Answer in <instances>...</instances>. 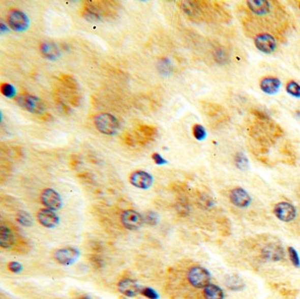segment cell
Listing matches in <instances>:
<instances>
[{"instance_id":"6da1fadb","label":"cell","mask_w":300,"mask_h":299,"mask_svg":"<svg viewBox=\"0 0 300 299\" xmlns=\"http://www.w3.org/2000/svg\"><path fill=\"white\" fill-rule=\"evenodd\" d=\"M254 114L257 122L252 125L249 134L261 145V148L267 149V146L282 137L283 130L278 124H273L268 116L263 113L255 111Z\"/></svg>"},{"instance_id":"7a4b0ae2","label":"cell","mask_w":300,"mask_h":299,"mask_svg":"<svg viewBox=\"0 0 300 299\" xmlns=\"http://www.w3.org/2000/svg\"><path fill=\"white\" fill-rule=\"evenodd\" d=\"M95 125L96 129L104 135L113 136L117 133L120 128V124L117 118L113 114L108 113H101L95 116Z\"/></svg>"},{"instance_id":"3957f363","label":"cell","mask_w":300,"mask_h":299,"mask_svg":"<svg viewBox=\"0 0 300 299\" xmlns=\"http://www.w3.org/2000/svg\"><path fill=\"white\" fill-rule=\"evenodd\" d=\"M187 277L189 283L196 289H204L207 285H209L212 280L209 271L201 266L190 267Z\"/></svg>"},{"instance_id":"277c9868","label":"cell","mask_w":300,"mask_h":299,"mask_svg":"<svg viewBox=\"0 0 300 299\" xmlns=\"http://www.w3.org/2000/svg\"><path fill=\"white\" fill-rule=\"evenodd\" d=\"M15 101L24 110L32 114H43L45 109L43 101H41L39 98L29 94H21L18 95L15 98Z\"/></svg>"},{"instance_id":"5b68a950","label":"cell","mask_w":300,"mask_h":299,"mask_svg":"<svg viewBox=\"0 0 300 299\" xmlns=\"http://www.w3.org/2000/svg\"><path fill=\"white\" fill-rule=\"evenodd\" d=\"M260 256L269 262H278L285 258V251L278 242H268L261 247Z\"/></svg>"},{"instance_id":"8992f818","label":"cell","mask_w":300,"mask_h":299,"mask_svg":"<svg viewBox=\"0 0 300 299\" xmlns=\"http://www.w3.org/2000/svg\"><path fill=\"white\" fill-rule=\"evenodd\" d=\"M273 214L281 222L290 223L297 218V208L289 202H278L273 208Z\"/></svg>"},{"instance_id":"52a82bcc","label":"cell","mask_w":300,"mask_h":299,"mask_svg":"<svg viewBox=\"0 0 300 299\" xmlns=\"http://www.w3.org/2000/svg\"><path fill=\"white\" fill-rule=\"evenodd\" d=\"M7 23L11 29L16 32H23L28 28L29 20L22 11L13 9L7 15Z\"/></svg>"},{"instance_id":"ba28073f","label":"cell","mask_w":300,"mask_h":299,"mask_svg":"<svg viewBox=\"0 0 300 299\" xmlns=\"http://www.w3.org/2000/svg\"><path fill=\"white\" fill-rule=\"evenodd\" d=\"M78 256H79V252L78 249L72 247L59 248V249H56L53 254V257L56 262H58L59 264L64 265V266H69V265L74 263Z\"/></svg>"},{"instance_id":"9c48e42d","label":"cell","mask_w":300,"mask_h":299,"mask_svg":"<svg viewBox=\"0 0 300 299\" xmlns=\"http://www.w3.org/2000/svg\"><path fill=\"white\" fill-rule=\"evenodd\" d=\"M228 198L230 202L237 208H248L251 204V196L242 187H235L231 189L229 192Z\"/></svg>"},{"instance_id":"30bf717a","label":"cell","mask_w":300,"mask_h":299,"mask_svg":"<svg viewBox=\"0 0 300 299\" xmlns=\"http://www.w3.org/2000/svg\"><path fill=\"white\" fill-rule=\"evenodd\" d=\"M255 45L261 52L271 54L277 48V42L273 36L267 33H261L255 36Z\"/></svg>"},{"instance_id":"8fae6325","label":"cell","mask_w":300,"mask_h":299,"mask_svg":"<svg viewBox=\"0 0 300 299\" xmlns=\"http://www.w3.org/2000/svg\"><path fill=\"white\" fill-rule=\"evenodd\" d=\"M121 221L126 229L135 231L143 225L144 219L138 212H135L133 210H128L122 214Z\"/></svg>"},{"instance_id":"7c38bea8","label":"cell","mask_w":300,"mask_h":299,"mask_svg":"<svg viewBox=\"0 0 300 299\" xmlns=\"http://www.w3.org/2000/svg\"><path fill=\"white\" fill-rule=\"evenodd\" d=\"M41 201L46 208L51 211H57L62 207L61 196L56 190L52 189H46L43 190L41 195Z\"/></svg>"},{"instance_id":"4fadbf2b","label":"cell","mask_w":300,"mask_h":299,"mask_svg":"<svg viewBox=\"0 0 300 299\" xmlns=\"http://www.w3.org/2000/svg\"><path fill=\"white\" fill-rule=\"evenodd\" d=\"M130 182L131 185L136 187L137 189H147L153 185L154 178L150 173L141 170H137L132 172L130 175Z\"/></svg>"},{"instance_id":"5bb4252c","label":"cell","mask_w":300,"mask_h":299,"mask_svg":"<svg viewBox=\"0 0 300 299\" xmlns=\"http://www.w3.org/2000/svg\"><path fill=\"white\" fill-rule=\"evenodd\" d=\"M202 109L206 115L214 122L224 123L228 119V114H226L225 109L219 105L208 102L203 105Z\"/></svg>"},{"instance_id":"9a60e30c","label":"cell","mask_w":300,"mask_h":299,"mask_svg":"<svg viewBox=\"0 0 300 299\" xmlns=\"http://www.w3.org/2000/svg\"><path fill=\"white\" fill-rule=\"evenodd\" d=\"M118 290L128 297H134L141 292V289L137 282L130 278H124L118 283Z\"/></svg>"},{"instance_id":"2e32d148","label":"cell","mask_w":300,"mask_h":299,"mask_svg":"<svg viewBox=\"0 0 300 299\" xmlns=\"http://www.w3.org/2000/svg\"><path fill=\"white\" fill-rule=\"evenodd\" d=\"M157 129L154 126L151 125H139L137 127V132L135 133V137L137 139V143L141 144H146L152 140H154V137H156Z\"/></svg>"},{"instance_id":"e0dca14e","label":"cell","mask_w":300,"mask_h":299,"mask_svg":"<svg viewBox=\"0 0 300 299\" xmlns=\"http://www.w3.org/2000/svg\"><path fill=\"white\" fill-rule=\"evenodd\" d=\"M37 219L40 224L47 228H53L58 224L59 218L56 213L49 208H42L37 213Z\"/></svg>"},{"instance_id":"ac0fdd59","label":"cell","mask_w":300,"mask_h":299,"mask_svg":"<svg viewBox=\"0 0 300 299\" xmlns=\"http://www.w3.org/2000/svg\"><path fill=\"white\" fill-rule=\"evenodd\" d=\"M280 79L273 76H266L260 81V87L261 91L267 95H274L278 93L280 88Z\"/></svg>"},{"instance_id":"d6986e66","label":"cell","mask_w":300,"mask_h":299,"mask_svg":"<svg viewBox=\"0 0 300 299\" xmlns=\"http://www.w3.org/2000/svg\"><path fill=\"white\" fill-rule=\"evenodd\" d=\"M16 241L13 230L7 225L2 224L0 227V247L4 249L11 248L15 245Z\"/></svg>"},{"instance_id":"ffe728a7","label":"cell","mask_w":300,"mask_h":299,"mask_svg":"<svg viewBox=\"0 0 300 299\" xmlns=\"http://www.w3.org/2000/svg\"><path fill=\"white\" fill-rule=\"evenodd\" d=\"M248 7L257 15H264L271 11V4L267 0H249Z\"/></svg>"},{"instance_id":"44dd1931","label":"cell","mask_w":300,"mask_h":299,"mask_svg":"<svg viewBox=\"0 0 300 299\" xmlns=\"http://www.w3.org/2000/svg\"><path fill=\"white\" fill-rule=\"evenodd\" d=\"M40 50L42 55L49 60H56L60 55V49L55 43L50 42H44L40 46Z\"/></svg>"},{"instance_id":"7402d4cb","label":"cell","mask_w":300,"mask_h":299,"mask_svg":"<svg viewBox=\"0 0 300 299\" xmlns=\"http://www.w3.org/2000/svg\"><path fill=\"white\" fill-rule=\"evenodd\" d=\"M183 10L191 18L201 19L202 16V10L201 6L197 2L193 1H183L181 3Z\"/></svg>"},{"instance_id":"603a6c76","label":"cell","mask_w":300,"mask_h":299,"mask_svg":"<svg viewBox=\"0 0 300 299\" xmlns=\"http://www.w3.org/2000/svg\"><path fill=\"white\" fill-rule=\"evenodd\" d=\"M202 294L205 299H225L224 290L213 283H209V285H207L203 289Z\"/></svg>"},{"instance_id":"cb8c5ba5","label":"cell","mask_w":300,"mask_h":299,"mask_svg":"<svg viewBox=\"0 0 300 299\" xmlns=\"http://www.w3.org/2000/svg\"><path fill=\"white\" fill-rule=\"evenodd\" d=\"M225 286L232 291H239L244 289V281L238 276H228L225 277Z\"/></svg>"},{"instance_id":"d4e9b609","label":"cell","mask_w":300,"mask_h":299,"mask_svg":"<svg viewBox=\"0 0 300 299\" xmlns=\"http://www.w3.org/2000/svg\"><path fill=\"white\" fill-rule=\"evenodd\" d=\"M280 153L284 156V163H287L290 165H293L297 160V154L294 151L293 147L289 143H284L283 146L281 147Z\"/></svg>"},{"instance_id":"484cf974","label":"cell","mask_w":300,"mask_h":299,"mask_svg":"<svg viewBox=\"0 0 300 299\" xmlns=\"http://www.w3.org/2000/svg\"><path fill=\"white\" fill-rule=\"evenodd\" d=\"M217 225L219 234L224 237H227L232 232V226L228 218L225 216H220L217 218Z\"/></svg>"},{"instance_id":"4316f807","label":"cell","mask_w":300,"mask_h":299,"mask_svg":"<svg viewBox=\"0 0 300 299\" xmlns=\"http://www.w3.org/2000/svg\"><path fill=\"white\" fill-rule=\"evenodd\" d=\"M59 81L62 83L70 91L78 90V81L72 76L69 74H61L59 76Z\"/></svg>"},{"instance_id":"83f0119b","label":"cell","mask_w":300,"mask_h":299,"mask_svg":"<svg viewBox=\"0 0 300 299\" xmlns=\"http://www.w3.org/2000/svg\"><path fill=\"white\" fill-rule=\"evenodd\" d=\"M13 250L17 254H26L30 250L29 242L24 238H19L17 240L16 243L13 246Z\"/></svg>"},{"instance_id":"f1b7e54d","label":"cell","mask_w":300,"mask_h":299,"mask_svg":"<svg viewBox=\"0 0 300 299\" xmlns=\"http://www.w3.org/2000/svg\"><path fill=\"white\" fill-rule=\"evenodd\" d=\"M17 221L19 222L23 226L29 227L33 225L34 220L32 216L26 212H20L17 214Z\"/></svg>"},{"instance_id":"f546056e","label":"cell","mask_w":300,"mask_h":299,"mask_svg":"<svg viewBox=\"0 0 300 299\" xmlns=\"http://www.w3.org/2000/svg\"><path fill=\"white\" fill-rule=\"evenodd\" d=\"M234 163L235 166H237V168L242 170V171L248 169V166H249L248 158L242 153H238L235 155Z\"/></svg>"},{"instance_id":"4dcf8cb0","label":"cell","mask_w":300,"mask_h":299,"mask_svg":"<svg viewBox=\"0 0 300 299\" xmlns=\"http://www.w3.org/2000/svg\"><path fill=\"white\" fill-rule=\"evenodd\" d=\"M189 202L185 198L179 199L176 204V212L179 217H187L189 215Z\"/></svg>"},{"instance_id":"1f68e13d","label":"cell","mask_w":300,"mask_h":299,"mask_svg":"<svg viewBox=\"0 0 300 299\" xmlns=\"http://www.w3.org/2000/svg\"><path fill=\"white\" fill-rule=\"evenodd\" d=\"M288 257L290 259V262L293 265L294 267H300V257L297 251L293 247H288L287 250Z\"/></svg>"},{"instance_id":"d6a6232c","label":"cell","mask_w":300,"mask_h":299,"mask_svg":"<svg viewBox=\"0 0 300 299\" xmlns=\"http://www.w3.org/2000/svg\"><path fill=\"white\" fill-rule=\"evenodd\" d=\"M0 92L5 97L13 98L16 96L15 87L9 83H2L0 85Z\"/></svg>"},{"instance_id":"836d02e7","label":"cell","mask_w":300,"mask_h":299,"mask_svg":"<svg viewBox=\"0 0 300 299\" xmlns=\"http://www.w3.org/2000/svg\"><path fill=\"white\" fill-rule=\"evenodd\" d=\"M286 92L293 97L300 98V85L294 80L288 82L285 86Z\"/></svg>"},{"instance_id":"e575fe53","label":"cell","mask_w":300,"mask_h":299,"mask_svg":"<svg viewBox=\"0 0 300 299\" xmlns=\"http://www.w3.org/2000/svg\"><path fill=\"white\" fill-rule=\"evenodd\" d=\"M197 202H198L200 207L204 208V210L212 208L214 205V201L212 200V197H209V195H205V194H200L198 195Z\"/></svg>"},{"instance_id":"d590c367","label":"cell","mask_w":300,"mask_h":299,"mask_svg":"<svg viewBox=\"0 0 300 299\" xmlns=\"http://www.w3.org/2000/svg\"><path fill=\"white\" fill-rule=\"evenodd\" d=\"M192 133L194 137L198 141L205 139L207 133H206L205 129L201 125V124H195L192 128Z\"/></svg>"},{"instance_id":"8d00e7d4","label":"cell","mask_w":300,"mask_h":299,"mask_svg":"<svg viewBox=\"0 0 300 299\" xmlns=\"http://www.w3.org/2000/svg\"><path fill=\"white\" fill-rule=\"evenodd\" d=\"M89 260L91 262L92 265L95 267V268H101L103 267L104 264V260L102 259V257L100 254H91L89 256Z\"/></svg>"},{"instance_id":"74e56055","label":"cell","mask_w":300,"mask_h":299,"mask_svg":"<svg viewBox=\"0 0 300 299\" xmlns=\"http://www.w3.org/2000/svg\"><path fill=\"white\" fill-rule=\"evenodd\" d=\"M141 294L143 296H145L148 299H158L159 298V295L158 293L152 288H144L141 289Z\"/></svg>"},{"instance_id":"f35d334b","label":"cell","mask_w":300,"mask_h":299,"mask_svg":"<svg viewBox=\"0 0 300 299\" xmlns=\"http://www.w3.org/2000/svg\"><path fill=\"white\" fill-rule=\"evenodd\" d=\"M73 92L75 91L70 92L67 94V101L72 106H78L80 103V96Z\"/></svg>"},{"instance_id":"ab89813d","label":"cell","mask_w":300,"mask_h":299,"mask_svg":"<svg viewBox=\"0 0 300 299\" xmlns=\"http://www.w3.org/2000/svg\"><path fill=\"white\" fill-rule=\"evenodd\" d=\"M280 293L282 296L286 297V298H295L297 295V290L284 288V289H281Z\"/></svg>"},{"instance_id":"60d3db41","label":"cell","mask_w":300,"mask_h":299,"mask_svg":"<svg viewBox=\"0 0 300 299\" xmlns=\"http://www.w3.org/2000/svg\"><path fill=\"white\" fill-rule=\"evenodd\" d=\"M123 138H124V143H126L129 146H135L136 142H137L135 135H132V134L129 133V132L124 133Z\"/></svg>"},{"instance_id":"b9f144b4","label":"cell","mask_w":300,"mask_h":299,"mask_svg":"<svg viewBox=\"0 0 300 299\" xmlns=\"http://www.w3.org/2000/svg\"><path fill=\"white\" fill-rule=\"evenodd\" d=\"M144 222H146L147 224H151V225H154L157 224L158 222V216H157L154 212H148L146 216L144 218Z\"/></svg>"},{"instance_id":"7bdbcfd3","label":"cell","mask_w":300,"mask_h":299,"mask_svg":"<svg viewBox=\"0 0 300 299\" xmlns=\"http://www.w3.org/2000/svg\"><path fill=\"white\" fill-rule=\"evenodd\" d=\"M152 159H153L154 162L155 163L156 165H158V166H163V165H166L167 163V160H165L163 157L160 155V153H153Z\"/></svg>"},{"instance_id":"ee69618b","label":"cell","mask_w":300,"mask_h":299,"mask_svg":"<svg viewBox=\"0 0 300 299\" xmlns=\"http://www.w3.org/2000/svg\"><path fill=\"white\" fill-rule=\"evenodd\" d=\"M7 267L13 273H20V271L22 270V266L16 261H11L10 263L7 265Z\"/></svg>"},{"instance_id":"f6af8a7d","label":"cell","mask_w":300,"mask_h":299,"mask_svg":"<svg viewBox=\"0 0 300 299\" xmlns=\"http://www.w3.org/2000/svg\"><path fill=\"white\" fill-rule=\"evenodd\" d=\"M172 189H173V191H175V192H184L187 189V185L185 183L176 182V183H174V184L172 185Z\"/></svg>"},{"instance_id":"bcb514c9","label":"cell","mask_w":300,"mask_h":299,"mask_svg":"<svg viewBox=\"0 0 300 299\" xmlns=\"http://www.w3.org/2000/svg\"><path fill=\"white\" fill-rule=\"evenodd\" d=\"M79 164H80V159H79V157L77 156V155H72L71 158H70V166H71L72 169H75V168H77Z\"/></svg>"},{"instance_id":"7dc6e473","label":"cell","mask_w":300,"mask_h":299,"mask_svg":"<svg viewBox=\"0 0 300 299\" xmlns=\"http://www.w3.org/2000/svg\"><path fill=\"white\" fill-rule=\"evenodd\" d=\"M78 177L82 180H85V181H92V176L89 172H82L80 174H78Z\"/></svg>"},{"instance_id":"c3c4849f","label":"cell","mask_w":300,"mask_h":299,"mask_svg":"<svg viewBox=\"0 0 300 299\" xmlns=\"http://www.w3.org/2000/svg\"><path fill=\"white\" fill-rule=\"evenodd\" d=\"M297 196H298V197H300V187H298V189H297Z\"/></svg>"},{"instance_id":"681fc988","label":"cell","mask_w":300,"mask_h":299,"mask_svg":"<svg viewBox=\"0 0 300 299\" xmlns=\"http://www.w3.org/2000/svg\"><path fill=\"white\" fill-rule=\"evenodd\" d=\"M79 299H91L90 298V297H89V296H81V297H80V298Z\"/></svg>"},{"instance_id":"f907efd6","label":"cell","mask_w":300,"mask_h":299,"mask_svg":"<svg viewBox=\"0 0 300 299\" xmlns=\"http://www.w3.org/2000/svg\"><path fill=\"white\" fill-rule=\"evenodd\" d=\"M299 9H300V4H299Z\"/></svg>"}]
</instances>
